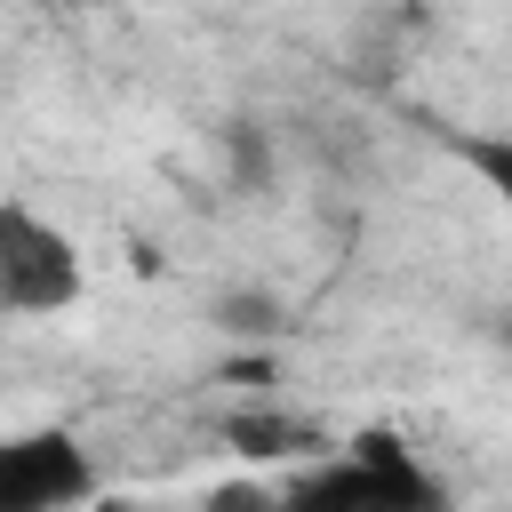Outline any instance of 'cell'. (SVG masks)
<instances>
[{
	"mask_svg": "<svg viewBox=\"0 0 512 512\" xmlns=\"http://www.w3.org/2000/svg\"><path fill=\"white\" fill-rule=\"evenodd\" d=\"M488 512H512V504H488Z\"/></svg>",
	"mask_w": 512,
	"mask_h": 512,
	"instance_id": "8",
	"label": "cell"
},
{
	"mask_svg": "<svg viewBox=\"0 0 512 512\" xmlns=\"http://www.w3.org/2000/svg\"><path fill=\"white\" fill-rule=\"evenodd\" d=\"M208 512H272V480H224L208 496Z\"/></svg>",
	"mask_w": 512,
	"mask_h": 512,
	"instance_id": "7",
	"label": "cell"
},
{
	"mask_svg": "<svg viewBox=\"0 0 512 512\" xmlns=\"http://www.w3.org/2000/svg\"><path fill=\"white\" fill-rule=\"evenodd\" d=\"M104 464L64 424H8L0 432V512H96Z\"/></svg>",
	"mask_w": 512,
	"mask_h": 512,
	"instance_id": "3",
	"label": "cell"
},
{
	"mask_svg": "<svg viewBox=\"0 0 512 512\" xmlns=\"http://www.w3.org/2000/svg\"><path fill=\"white\" fill-rule=\"evenodd\" d=\"M216 328L224 336H272L280 328V296L272 288H232V296H216Z\"/></svg>",
	"mask_w": 512,
	"mask_h": 512,
	"instance_id": "6",
	"label": "cell"
},
{
	"mask_svg": "<svg viewBox=\"0 0 512 512\" xmlns=\"http://www.w3.org/2000/svg\"><path fill=\"white\" fill-rule=\"evenodd\" d=\"M448 152H456V168L496 200V216L512 224V128H456Z\"/></svg>",
	"mask_w": 512,
	"mask_h": 512,
	"instance_id": "5",
	"label": "cell"
},
{
	"mask_svg": "<svg viewBox=\"0 0 512 512\" xmlns=\"http://www.w3.org/2000/svg\"><path fill=\"white\" fill-rule=\"evenodd\" d=\"M224 440H232V456H248V464H320V456L336 448L312 416H280V408H248V416H232Z\"/></svg>",
	"mask_w": 512,
	"mask_h": 512,
	"instance_id": "4",
	"label": "cell"
},
{
	"mask_svg": "<svg viewBox=\"0 0 512 512\" xmlns=\"http://www.w3.org/2000/svg\"><path fill=\"white\" fill-rule=\"evenodd\" d=\"M88 296L80 232L56 224L40 200L0 192V312L8 320H56Z\"/></svg>",
	"mask_w": 512,
	"mask_h": 512,
	"instance_id": "2",
	"label": "cell"
},
{
	"mask_svg": "<svg viewBox=\"0 0 512 512\" xmlns=\"http://www.w3.org/2000/svg\"><path fill=\"white\" fill-rule=\"evenodd\" d=\"M272 512H448V480L392 424H360L344 448L280 480Z\"/></svg>",
	"mask_w": 512,
	"mask_h": 512,
	"instance_id": "1",
	"label": "cell"
},
{
	"mask_svg": "<svg viewBox=\"0 0 512 512\" xmlns=\"http://www.w3.org/2000/svg\"><path fill=\"white\" fill-rule=\"evenodd\" d=\"M504 344H512V320H504Z\"/></svg>",
	"mask_w": 512,
	"mask_h": 512,
	"instance_id": "9",
	"label": "cell"
}]
</instances>
